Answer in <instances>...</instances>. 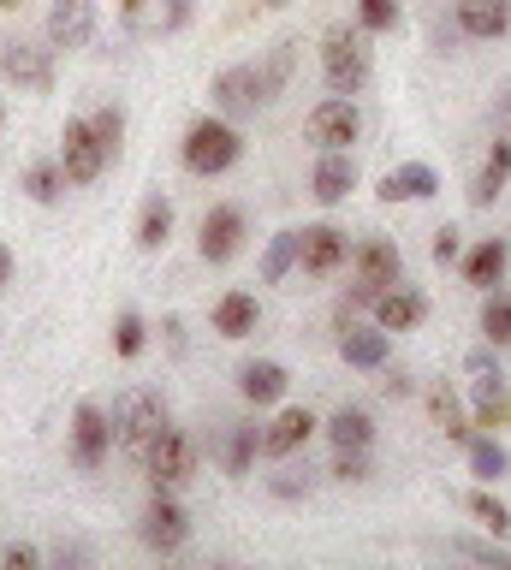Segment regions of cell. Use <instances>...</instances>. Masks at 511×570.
<instances>
[{
	"instance_id": "obj_1",
	"label": "cell",
	"mask_w": 511,
	"mask_h": 570,
	"mask_svg": "<svg viewBox=\"0 0 511 570\" xmlns=\"http://www.w3.org/2000/svg\"><path fill=\"white\" fill-rule=\"evenodd\" d=\"M179 155H185V167L197 173V178H220V173H233V167H238L244 137H238V125H233V119L208 114V119H197V125L185 131Z\"/></svg>"
},
{
	"instance_id": "obj_2",
	"label": "cell",
	"mask_w": 511,
	"mask_h": 570,
	"mask_svg": "<svg viewBox=\"0 0 511 570\" xmlns=\"http://www.w3.org/2000/svg\"><path fill=\"white\" fill-rule=\"evenodd\" d=\"M108 428H114V445H119V452L144 458L149 445H155V434L167 428V404H161V392H149V386H131V392H119V399H114V416H108Z\"/></svg>"
},
{
	"instance_id": "obj_3",
	"label": "cell",
	"mask_w": 511,
	"mask_h": 570,
	"mask_svg": "<svg viewBox=\"0 0 511 570\" xmlns=\"http://www.w3.org/2000/svg\"><path fill=\"white\" fill-rule=\"evenodd\" d=\"M368 71H375V60H368V42H363V30H351V24H333L322 36V78L333 96H363L368 89Z\"/></svg>"
},
{
	"instance_id": "obj_4",
	"label": "cell",
	"mask_w": 511,
	"mask_h": 570,
	"mask_svg": "<svg viewBox=\"0 0 511 570\" xmlns=\"http://www.w3.org/2000/svg\"><path fill=\"white\" fill-rule=\"evenodd\" d=\"M464 374H470V399H475V416L470 428H505L511 422V386H505V368L493 363V345H475L464 356Z\"/></svg>"
},
{
	"instance_id": "obj_5",
	"label": "cell",
	"mask_w": 511,
	"mask_h": 570,
	"mask_svg": "<svg viewBox=\"0 0 511 570\" xmlns=\"http://www.w3.org/2000/svg\"><path fill=\"white\" fill-rule=\"evenodd\" d=\"M351 274H357V285H351V303H375L386 285L404 279V256L399 244L386 238H363L357 249H351Z\"/></svg>"
},
{
	"instance_id": "obj_6",
	"label": "cell",
	"mask_w": 511,
	"mask_h": 570,
	"mask_svg": "<svg viewBox=\"0 0 511 570\" xmlns=\"http://www.w3.org/2000/svg\"><path fill=\"white\" fill-rule=\"evenodd\" d=\"M144 470H149V481L161 493H173V488H185L190 475H197V440L185 434V428H161V434H155V445L144 452Z\"/></svg>"
},
{
	"instance_id": "obj_7",
	"label": "cell",
	"mask_w": 511,
	"mask_h": 570,
	"mask_svg": "<svg viewBox=\"0 0 511 570\" xmlns=\"http://www.w3.org/2000/svg\"><path fill=\"white\" fill-rule=\"evenodd\" d=\"M60 173H66V185H96L101 173H108V149L96 142L90 131V119H66V131H60Z\"/></svg>"
},
{
	"instance_id": "obj_8",
	"label": "cell",
	"mask_w": 511,
	"mask_h": 570,
	"mask_svg": "<svg viewBox=\"0 0 511 570\" xmlns=\"http://www.w3.org/2000/svg\"><path fill=\"white\" fill-rule=\"evenodd\" d=\"M0 78L30 89V96H48L55 89V48L48 42H0Z\"/></svg>"
},
{
	"instance_id": "obj_9",
	"label": "cell",
	"mask_w": 511,
	"mask_h": 570,
	"mask_svg": "<svg viewBox=\"0 0 511 570\" xmlns=\"http://www.w3.org/2000/svg\"><path fill=\"white\" fill-rule=\"evenodd\" d=\"M137 534H144L149 552H179L190 541V517H185V505L173 493L155 488V499L144 505V517H137Z\"/></svg>"
},
{
	"instance_id": "obj_10",
	"label": "cell",
	"mask_w": 511,
	"mask_h": 570,
	"mask_svg": "<svg viewBox=\"0 0 511 570\" xmlns=\"http://www.w3.org/2000/svg\"><path fill=\"white\" fill-rule=\"evenodd\" d=\"M304 131L315 149H351L363 131V119H357V101L351 96H327V101H315L309 107V119H304Z\"/></svg>"
},
{
	"instance_id": "obj_11",
	"label": "cell",
	"mask_w": 511,
	"mask_h": 570,
	"mask_svg": "<svg viewBox=\"0 0 511 570\" xmlns=\"http://www.w3.org/2000/svg\"><path fill=\"white\" fill-rule=\"evenodd\" d=\"M345 262H351V238H345L340 226L322 220V226H304V232H297V267H304L309 279H333Z\"/></svg>"
},
{
	"instance_id": "obj_12",
	"label": "cell",
	"mask_w": 511,
	"mask_h": 570,
	"mask_svg": "<svg viewBox=\"0 0 511 570\" xmlns=\"http://www.w3.org/2000/svg\"><path fill=\"white\" fill-rule=\"evenodd\" d=\"M114 452V428H108V410H101L96 399H83L72 410V463L78 470H101Z\"/></svg>"
},
{
	"instance_id": "obj_13",
	"label": "cell",
	"mask_w": 511,
	"mask_h": 570,
	"mask_svg": "<svg viewBox=\"0 0 511 570\" xmlns=\"http://www.w3.org/2000/svg\"><path fill=\"white\" fill-rule=\"evenodd\" d=\"M90 36H96V0H55L48 7V48L55 53L90 48Z\"/></svg>"
},
{
	"instance_id": "obj_14",
	"label": "cell",
	"mask_w": 511,
	"mask_h": 570,
	"mask_svg": "<svg viewBox=\"0 0 511 570\" xmlns=\"http://www.w3.org/2000/svg\"><path fill=\"white\" fill-rule=\"evenodd\" d=\"M197 249H203V262H233L244 249V208H233V203L208 208L203 232H197Z\"/></svg>"
},
{
	"instance_id": "obj_15",
	"label": "cell",
	"mask_w": 511,
	"mask_h": 570,
	"mask_svg": "<svg viewBox=\"0 0 511 570\" xmlns=\"http://www.w3.org/2000/svg\"><path fill=\"white\" fill-rule=\"evenodd\" d=\"M208 101L220 107V119H238V114H256V107H268V101H262L256 66H226L220 78L208 83Z\"/></svg>"
},
{
	"instance_id": "obj_16",
	"label": "cell",
	"mask_w": 511,
	"mask_h": 570,
	"mask_svg": "<svg viewBox=\"0 0 511 570\" xmlns=\"http://www.w3.org/2000/svg\"><path fill=\"white\" fill-rule=\"evenodd\" d=\"M429 321V297L416 292V285H386V292L375 297V327L381 333H411V327H422Z\"/></svg>"
},
{
	"instance_id": "obj_17",
	"label": "cell",
	"mask_w": 511,
	"mask_h": 570,
	"mask_svg": "<svg viewBox=\"0 0 511 570\" xmlns=\"http://www.w3.org/2000/svg\"><path fill=\"white\" fill-rule=\"evenodd\" d=\"M315 428H322V422H315L304 404H286L268 428H262V458H292V452H304Z\"/></svg>"
},
{
	"instance_id": "obj_18",
	"label": "cell",
	"mask_w": 511,
	"mask_h": 570,
	"mask_svg": "<svg viewBox=\"0 0 511 570\" xmlns=\"http://www.w3.org/2000/svg\"><path fill=\"white\" fill-rule=\"evenodd\" d=\"M351 190H357V160L345 149H322V160H315V173H309V196L322 208H333V203H345Z\"/></svg>"
},
{
	"instance_id": "obj_19",
	"label": "cell",
	"mask_w": 511,
	"mask_h": 570,
	"mask_svg": "<svg viewBox=\"0 0 511 570\" xmlns=\"http://www.w3.org/2000/svg\"><path fill=\"white\" fill-rule=\"evenodd\" d=\"M434 190H440V173L429 167V160H404V167H393L375 185L381 203H429Z\"/></svg>"
},
{
	"instance_id": "obj_20",
	"label": "cell",
	"mask_w": 511,
	"mask_h": 570,
	"mask_svg": "<svg viewBox=\"0 0 511 570\" xmlns=\"http://www.w3.org/2000/svg\"><path fill=\"white\" fill-rule=\"evenodd\" d=\"M458 30L475 42H500L511 30V0H458Z\"/></svg>"
},
{
	"instance_id": "obj_21",
	"label": "cell",
	"mask_w": 511,
	"mask_h": 570,
	"mask_svg": "<svg viewBox=\"0 0 511 570\" xmlns=\"http://www.w3.org/2000/svg\"><path fill=\"white\" fill-rule=\"evenodd\" d=\"M286 386H292V374H286V363H274V356H256V363L238 368V392L250 404H279Z\"/></svg>"
},
{
	"instance_id": "obj_22",
	"label": "cell",
	"mask_w": 511,
	"mask_h": 570,
	"mask_svg": "<svg viewBox=\"0 0 511 570\" xmlns=\"http://www.w3.org/2000/svg\"><path fill=\"white\" fill-rule=\"evenodd\" d=\"M386 351H393V333L345 321V333H340V356H345L351 368H386Z\"/></svg>"
},
{
	"instance_id": "obj_23",
	"label": "cell",
	"mask_w": 511,
	"mask_h": 570,
	"mask_svg": "<svg viewBox=\"0 0 511 570\" xmlns=\"http://www.w3.org/2000/svg\"><path fill=\"white\" fill-rule=\"evenodd\" d=\"M505 267H511V244L505 238H482L464 256V279L475 285V292H493V285L505 279Z\"/></svg>"
},
{
	"instance_id": "obj_24",
	"label": "cell",
	"mask_w": 511,
	"mask_h": 570,
	"mask_svg": "<svg viewBox=\"0 0 511 570\" xmlns=\"http://www.w3.org/2000/svg\"><path fill=\"white\" fill-rule=\"evenodd\" d=\"M327 440L333 452H357V445H375V416H368L363 404H340L327 416Z\"/></svg>"
},
{
	"instance_id": "obj_25",
	"label": "cell",
	"mask_w": 511,
	"mask_h": 570,
	"mask_svg": "<svg viewBox=\"0 0 511 570\" xmlns=\"http://www.w3.org/2000/svg\"><path fill=\"white\" fill-rule=\"evenodd\" d=\"M505 178H511V142L505 137H493V149L482 160V173H475V185H470V208H493V196L505 190Z\"/></svg>"
},
{
	"instance_id": "obj_26",
	"label": "cell",
	"mask_w": 511,
	"mask_h": 570,
	"mask_svg": "<svg viewBox=\"0 0 511 570\" xmlns=\"http://www.w3.org/2000/svg\"><path fill=\"white\" fill-rule=\"evenodd\" d=\"M256 321H262V303H256L250 292H226V297L215 303V333H220V338H250Z\"/></svg>"
},
{
	"instance_id": "obj_27",
	"label": "cell",
	"mask_w": 511,
	"mask_h": 570,
	"mask_svg": "<svg viewBox=\"0 0 511 570\" xmlns=\"http://www.w3.org/2000/svg\"><path fill=\"white\" fill-rule=\"evenodd\" d=\"M429 416H434V428H440V434H446V440H458V445H464V440L475 434V428H470V416H464V404H458V392H452L446 381H440V386L429 392Z\"/></svg>"
},
{
	"instance_id": "obj_28",
	"label": "cell",
	"mask_w": 511,
	"mask_h": 570,
	"mask_svg": "<svg viewBox=\"0 0 511 570\" xmlns=\"http://www.w3.org/2000/svg\"><path fill=\"white\" fill-rule=\"evenodd\" d=\"M167 238H173V203L167 196H149L144 214H137V249L155 256V249H167Z\"/></svg>"
},
{
	"instance_id": "obj_29",
	"label": "cell",
	"mask_w": 511,
	"mask_h": 570,
	"mask_svg": "<svg viewBox=\"0 0 511 570\" xmlns=\"http://www.w3.org/2000/svg\"><path fill=\"white\" fill-rule=\"evenodd\" d=\"M464 445H470V475H475V481H488V488L511 470V452H505V445L493 440V434H470Z\"/></svg>"
},
{
	"instance_id": "obj_30",
	"label": "cell",
	"mask_w": 511,
	"mask_h": 570,
	"mask_svg": "<svg viewBox=\"0 0 511 570\" xmlns=\"http://www.w3.org/2000/svg\"><path fill=\"white\" fill-rule=\"evenodd\" d=\"M292 66H297V42H274V53L256 66V78H262V101H274L279 89L292 83Z\"/></svg>"
},
{
	"instance_id": "obj_31",
	"label": "cell",
	"mask_w": 511,
	"mask_h": 570,
	"mask_svg": "<svg viewBox=\"0 0 511 570\" xmlns=\"http://www.w3.org/2000/svg\"><path fill=\"white\" fill-rule=\"evenodd\" d=\"M24 190H30V203H60L66 196V173H60V160H30L24 167Z\"/></svg>"
},
{
	"instance_id": "obj_32",
	"label": "cell",
	"mask_w": 511,
	"mask_h": 570,
	"mask_svg": "<svg viewBox=\"0 0 511 570\" xmlns=\"http://www.w3.org/2000/svg\"><path fill=\"white\" fill-rule=\"evenodd\" d=\"M297 267V232H274L268 249H262V285H279Z\"/></svg>"
},
{
	"instance_id": "obj_33",
	"label": "cell",
	"mask_w": 511,
	"mask_h": 570,
	"mask_svg": "<svg viewBox=\"0 0 511 570\" xmlns=\"http://www.w3.org/2000/svg\"><path fill=\"white\" fill-rule=\"evenodd\" d=\"M256 452H262V428H256V422L233 428V440H226V470H233V475H250Z\"/></svg>"
},
{
	"instance_id": "obj_34",
	"label": "cell",
	"mask_w": 511,
	"mask_h": 570,
	"mask_svg": "<svg viewBox=\"0 0 511 570\" xmlns=\"http://www.w3.org/2000/svg\"><path fill=\"white\" fill-rule=\"evenodd\" d=\"M482 338H488V345H511V292H488V303H482Z\"/></svg>"
},
{
	"instance_id": "obj_35",
	"label": "cell",
	"mask_w": 511,
	"mask_h": 570,
	"mask_svg": "<svg viewBox=\"0 0 511 570\" xmlns=\"http://www.w3.org/2000/svg\"><path fill=\"white\" fill-rule=\"evenodd\" d=\"M399 24H404V7H399V0H357V30L386 36V30H399Z\"/></svg>"
},
{
	"instance_id": "obj_36",
	"label": "cell",
	"mask_w": 511,
	"mask_h": 570,
	"mask_svg": "<svg viewBox=\"0 0 511 570\" xmlns=\"http://www.w3.org/2000/svg\"><path fill=\"white\" fill-rule=\"evenodd\" d=\"M464 511L475 517V523H488L493 534H505V529H511V511H505V499H493L488 488H470V493H464Z\"/></svg>"
},
{
	"instance_id": "obj_37",
	"label": "cell",
	"mask_w": 511,
	"mask_h": 570,
	"mask_svg": "<svg viewBox=\"0 0 511 570\" xmlns=\"http://www.w3.org/2000/svg\"><path fill=\"white\" fill-rule=\"evenodd\" d=\"M446 552H458V559H475V564L511 570V547H500V534H493V541H470V534H458V541H446Z\"/></svg>"
},
{
	"instance_id": "obj_38",
	"label": "cell",
	"mask_w": 511,
	"mask_h": 570,
	"mask_svg": "<svg viewBox=\"0 0 511 570\" xmlns=\"http://www.w3.org/2000/svg\"><path fill=\"white\" fill-rule=\"evenodd\" d=\"M144 345H149L144 315L126 309V315H119V327H114V356H126V363H131V356H144Z\"/></svg>"
},
{
	"instance_id": "obj_39",
	"label": "cell",
	"mask_w": 511,
	"mask_h": 570,
	"mask_svg": "<svg viewBox=\"0 0 511 570\" xmlns=\"http://www.w3.org/2000/svg\"><path fill=\"white\" fill-rule=\"evenodd\" d=\"M90 131H96L101 149H108V160H114V155H119V137H126V114H119V107H96V114H90Z\"/></svg>"
},
{
	"instance_id": "obj_40",
	"label": "cell",
	"mask_w": 511,
	"mask_h": 570,
	"mask_svg": "<svg viewBox=\"0 0 511 570\" xmlns=\"http://www.w3.org/2000/svg\"><path fill=\"white\" fill-rule=\"evenodd\" d=\"M429 256H434L440 267H452L458 256H464V232H458V226H440L434 244H429Z\"/></svg>"
},
{
	"instance_id": "obj_41",
	"label": "cell",
	"mask_w": 511,
	"mask_h": 570,
	"mask_svg": "<svg viewBox=\"0 0 511 570\" xmlns=\"http://www.w3.org/2000/svg\"><path fill=\"white\" fill-rule=\"evenodd\" d=\"M333 481H368V445H357V452H340V458H333Z\"/></svg>"
},
{
	"instance_id": "obj_42",
	"label": "cell",
	"mask_w": 511,
	"mask_h": 570,
	"mask_svg": "<svg viewBox=\"0 0 511 570\" xmlns=\"http://www.w3.org/2000/svg\"><path fill=\"white\" fill-rule=\"evenodd\" d=\"M0 564H7V570H37V564H42V552H37V547H24V541H12V547H0Z\"/></svg>"
},
{
	"instance_id": "obj_43",
	"label": "cell",
	"mask_w": 511,
	"mask_h": 570,
	"mask_svg": "<svg viewBox=\"0 0 511 570\" xmlns=\"http://www.w3.org/2000/svg\"><path fill=\"white\" fill-rule=\"evenodd\" d=\"M268 488H274L279 499H297V493H309V470H286V475H274Z\"/></svg>"
},
{
	"instance_id": "obj_44",
	"label": "cell",
	"mask_w": 511,
	"mask_h": 570,
	"mask_svg": "<svg viewBox=\"0 0 511 570\" xmlns=\"http://www.w3.org/2000/svg\"><path fill=\"white\" fill-rule=\"evenodd\" d=\"M381 392H386V399H411V374H404V368H386V381H381Z\"/></svg>"
},
{
	"instance_id": "obj_45",
	"label": "cell",
	"mask_w": 511,
	"mask_h": 570,
	"mask_svg": "<svg viewBox=\"0 0 511 570\" xmlns=\"http://www.w3.org/2000/svg\"><path fill=\"white\" fill-rule=\"evenodd\" d=\"M144 12H149V0H119V24L126 30H144Z\"/></svg>"
},
{
	"instance_id": "obj_46",
	"label": "cell",
	"mask_w": 511,
	"mask_h": 570,
	"mask_svg": "<svg viewBox=\"0 0 511 570\" xmlns=\"http://www.w3.org/2000/svg\"><path fill=\"white\" fill-rule=\"evenodd\" d=\"M7 279H12V249L0 244V292H7Z\"/></svg>"
},
{
	"instance_id": "obj_47",
	"label": "cell",
	"mask_w": 511,
	"mask_h": 570,
	"mask_svg": "<svg viewBox=\"0 0 511 570\" xmlns=\"http://www.w3.org/2000/svg\"><path fill=\"white\" fill-rule=\"evenodd\" d=\"M12 7H19V0H0V12H12Z\"/></svg>"
},
{
	"instance_id": "obj_48",
	"label": "cell",
	"mask_w": 511,
	"mask_h": 570,
	"mask_svg": "<svg viewBox=\"0 0 511 570\" xmlns=\"http://www.w3.org/2000/svg\"><path fill=\"white\" fill-rule=\"evenodd\" d=\"M262 7H286V0H262Z\"/></svg>"
}]
</instances>
